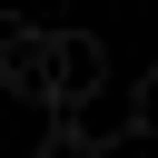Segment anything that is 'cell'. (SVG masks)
Masks as SVG:
<instances>
[{
    "label": "cell",
    "instance_id": "obj_4",
    "mask_svg": "<svg viewBox=\"0 0 158 158\" xmlns=\"http://www.w3.org/2000/svg\"><path fill=\"white\" fill-rule=\"evenodd\" d=\"M40 158H99V138H79V128H59V118H49V148H40Z\"/></svg>",
    "mask_w": 158,
    "mask_h": 158
},
{
    "label": "cell",
    "instance_id": "obj_3",
    "mask_svg": "<svg viewBox=\"0 0 158 158\" xmlns=\"http://www.w3.org/2000/svg\"><path fill=\"white\" fill-rule=\"evenodd\" d=\"M128 128H138V138H158V69H148V79H128Z\"/></svg>",
    "mask_w": 158,
    "mask_h": 158
},
{
    "label": "cell",
    "instance_id": "obj_1",
    "mask_svg": "<svg viewBox=\"0 0 158 158\" xmlns=\"http://www.w3.org/2000/svg\"><path fill=\"white\" fill-rule=\"evenodd\" d=\"M99 79H109V49H99V30H49L40 109H49V118H69V109H89V99H99Z\"/></svg>",
    "mask_w": 158,
    "mask_h": 158
},
{
    "label": "cell",
    "instance_id": "obj_2",
    "mask_svg": "<svg viewBox=\"0 0 158 158\" xmlns=\"http://www.w3.org/2000/svg\"><path fill=\"white\" fill-rule=\"evenodd\" d=\"M40 69H49V30H40V20H10V10H0V89L40 99Z\"/></svg>",
    "mask_w": 158,
    "mask_h": 158
}]
</instances>
